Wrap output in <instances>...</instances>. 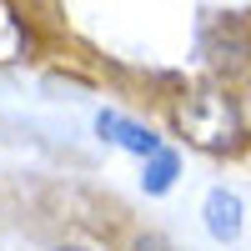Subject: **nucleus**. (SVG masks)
<instances>
[{"label":"nucleus","instance_id":"f257e3e1","mask_svg":"<svg viewBox=\"0 0 251 251\" xmlns=\"http://www.w3.org/2000/svg\"><path fill=\"white\" fill-rule=\"evenodd\" d=\"M181 131L196 146H206V151H231L241 141V111H236V100L221 96V91H196L181 106Z\"/></svg>","mask_w":251,"mask_h":251},{"label":"nucleus","instance_id":"39448f33","mask_svg":"<svg viewBox=\"0 0 251 251\" xmlns=\"http://www.w3.org/2000/svg\"><path fill=\"white\" fill-rule=\"evenodd\" d=\"M20 50V25H15V15L0 5V60H10Z\"/></svg>","mask_w":251,"mask_h":251},{"label":"nucleus","instance_id":"423d86ee","mask_svg":"<svg viewBox=\"0 0 251 251\" xmlns=\"http://www.w3.org/2000/svg\"><path fill=\"white\" fill-rule=\"evenodd\" d=\"M136 251H171V241L156 236V231H146V236H136Z\"/></svg>","mask_w":251,"mask_h":251},{"label":"nucleus","instance_id":"f03ea898","mask_svg":"<svg viewBox=\"0 0 251 251\" xmlns=\"http://www.w3.org/2000/svg\"><path fill=\"white\" fill-rule=\"evenodd\" d=\"M96 131L106 136L111 146H121V151H131V156H146V161H151V156L161 151V136H151L141 121H131V116H116V111H100V116H96Z\"/></svg>","mask_w":251,"mask_h":251},{"label":"nucleus","instance_id":"0eeeda50","mask_svg":"<svg viewBox=\"0 0 251 251\" xmlns=\"http://www.w3.org/2000/svg\"><path fill=\"white\" fill-rule=\"evenodd\" d=\"M55 251H91V246H55Z\"/></svg>","mask_w":251,"mask_h":251},{"label":"nucleus","instance_id":"7ed1b4c3","mask_svg":"<svg viewBox=\"0 0 251 251\" xmlns=\"http://www.w3.org/2000/svg\"><path fill=\"white\" fill-rule=\"evenodd\" d=\"M201 216H206V231H211L216 241H236V236H241V196H236V191H226V186L206 191Z\"/></svg>","mask_w":251,"mask_h":251},{"label":"nucleus","instance_id":"20e7f679","mask_svg":"<svg viewBox=\"0 0 251 251\" xmlns=\"http://www.w3.org/2000/svg\"><path fill=\"white\" fill-rule=\"evenodd\" d=\"M176 176H181V156L171 151V146H161V151L146 161V171H141V186H146V196H166L176 186Z\"/></svg>","mask_w":251,"mask_h":251}]
</instances>
